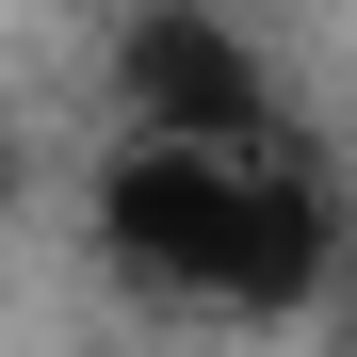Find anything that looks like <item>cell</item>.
<instances>
[{
  "label": "cell",
  "mask_w": 357,
  "mask_h": 357,
  "mask_svg": "<svg viewBox=\"0 0 357 357\" xmlns=\"http://www.w3.org/2000/svg\"><path fill=\"white\" fill-rule=\"evenodd\" d=\"M114 260L178 309H309L341 276V195L292 130H244V146H114Z\"/></svg>",
  "instance_id": "6da1fadb"
},
{
  "label": "cell",
  "mask_w": 357,
  "mask_h": 357,
  "mask_svg": "<svg viewBox=\"0 0 357 357\" xmlns=\"http://www.w3.org/2000/svg\"><path fill=\"white\" fill-rule=\"evenodd\" d=\"M114 82H130V146H244V130H276V98H260V66H244V33L195 17V0H146Z\"/></svg>",
  "instance_id": "7a4b0ae2"
}]
</instances>
